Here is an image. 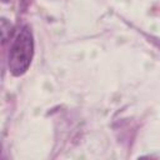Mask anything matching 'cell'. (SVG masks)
I'll return each instance as SVG.
<instances>
[{
    "label": "cell",
    "instance_id": "6da1fadb",
    "mask_svg": "<svg viewBox=\"0 0 160 160\" xmlns=\"http://www.w3.org/2000/svg\"><path fill=\"white\" fill-rule=\"evenodd\" d=\"M32 55H34L32 32L31 29L28 25H25L18 31L9 51L8 64L10 72L14 76H20L25 74L30 66Z\"/></svg>",
    "mask_w": 160,
    "mask_h": 160
},
{
    "label": "cell",
    "instance_id": "7a4b0ae2",
    "mask_svg": "<svg viewBox=\"0 0 160 160\" xmlns=\"http://www.w3.org/2000/svg\"><path fill=\"white\" fill-rule=\"evenodd\" d=\"M8 32H11V25L6 21V19H1V34H2V41L5 42L8 40Z\"/></svg>",
    "mask_w": 160,
    "mask_h": 160
},
{
    "label": "cell",
    "instance_id": "3957f363",
    "mask_svg": "<svg viewBox=\"0 0 160 160\" xmlns=\"http://www.w3.org/2000/svg\"><path fill=\"white\" fill-rule=\"evenodd\" d=\"M4 2H9V1H11V0H2Z\"/></svg>",
    "mask_w": 160,
    "mask_h": 160
}]
</instances>
